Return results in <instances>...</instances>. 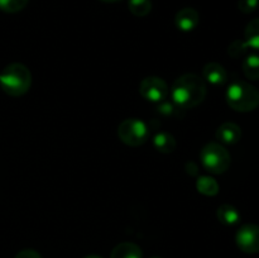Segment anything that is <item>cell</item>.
<instances>
[{
  "label": "cell",
  "instance_id": "cell-4",
  "mask_svg": "<svg viewBox=\"0 0 259 258\" xmlns=\"http://www.w3.org/2000/svg\"><path fill=\"white\" fill-rule=\"evenodd\" d=\"M200 159L204 168L214 175H222L227 172L232 163L229 152L219 143H207L201 149Z\"/></svg>",
  "mask_w": 259,
  "mask_h": 258
},
{
  "label": "cell",
  "instance_id": "cell-1",
  "mask_svg": "<svg viewBox=\"0 0 259 258\" xmlns=\"http://www.w3.org/2000/svg\"><path fill=\"white\" fill-rule=\"evenodd\" d=\"M207 88L204 78L195 73H185L174 82L171 96L180 109H192L206 98Z\"/></svg>",
  "mask_w": 259,
  "mask_h": 258
},
{
  "label": "cell",
  "instance_id": "cell-18",
  "mask_svg": "<svg viewBox=\"0 0 259 258\" xmlns=\"http://www.w3.org/2000/svg\"><path fill=\"white\" fill-rule=\"evenodd\" d=\"M29 0H0V10L5 13H18L27 7Z\"/></svg>",
  "mask_w": 259,
  "mask_h": 258
},
{
  "label": "cell",
  "instance_id": "cell-15",
  "mask_svg": "<svg viewBox=\"0 0 259 258\" xmlns=\"http://www.w3.org/2000/svg\"><path fill=\"white\" fill-rule=\"evenodd\" d=\"M196 189L205 196H215L219 192V184L210 176H200L196 181Z\"/></svg>",
  "mask_w": 259,
  "mask_h": 258
},
{
  "label": "cell",
  "instance_id": "cell-19",
  "mask_svg": "<svg viewBox=\"0 0 259 258\" xmlns=\"http://www.w3.org/2000/svg\"><path fill=\"white\" fill-rule=\"evenodd\" d=\"M247 46H245L244 40H234L232 45L228 48V53H229L232 57H239L243 53L247 51Z\"/></svg>",
  "mask_w": 259,
  "mask_h": 258
},
{
  "label": "cell",
  "instance_id": "cell-7",
  "mask_svg": "<svg viewBox=\"0 0 259 258\" xmlns=\"http://www.w3.org/2000/svg\"><path fill=\"white\" fill-rule=\"evenodd\" d=\"M235 243L244 253L259 252V225L245 224L235 234Z\"/></svg>",
  "mask_w": 259,
  "mask_h": 258
},
{
  "label": "cell",
  "instance_id": "cell-22",
  "mask_svg": "<svg viewBox=\"0 0 259 258\" xmlns=\"http://www.w3.org/2000/svg\"><path fill=\"white\" fill-rule=\"evenodd\" d=\"M85 258H103L100 255H96V254H90V255H86Z\"/></svg>",
  "mask_w": 259,
  "mask_h": 258
},
{
  "label": "cell",
  "instance_id": "cell-21",
  "mask_svg": "<svg viewBox=\"0 0 259 258\" xmlns=\"http://www.w3.org/2000/svg\"><path fill=\"white\" fill-rule=\"evenodd\" d=\"M15 258H42L39 253L34 249H23L15 255Z\"/></svg>",
  "mask_w": 259,
  "mask_h": 258
},
{
  "label": "cell",
  "instance_id": "cell-16",
  "mask_svg": "<svg viewBox=\"0 0 259 258\" xmlns=\"http://www.w3.org/2000/svg\"><path fill=\"white\" fill-rule=\"evenodd\" d=\"M243 72L249 80H259V56L249 55L243 61Z\"/></svg>",
  "mask_w": 259,
  "mask_h": 258
},
{
  "label": "cell",
  "instance_id": "cell-14",
  "mask_svg": "<svg viewBox=\"0 0 259 258\" xmlns=\"http://www.w3.org/2000/svg\"><path fill=\"white\" fill-rule=\"evenodd\" d=\"M244 43L247 47L259 51V18L250 20L244 30Z\"/></svg>",
  "mask_w": 259,
  "mask_h": 258
},
{
  "label": "cell",
  "instance_id": "cell-5",
  "mask_svg": "<svg viewBox=\"0 0 259 258\" xmlns=\"http://www.w3.org/2000/svg\"><path fill=\"white\" fill-rule=\"evenodd\" d=\"M118 136L123 143L131 147L142 146L149 137V131L143 120L129 118L121 121L118 126Z\"/></svg>",
  "mask_w": 259,
  "mask_h": 258
},
{
  "label": "cell",
  "instance_id": "cell-3",
  "mask_svg": "<svg viewBox=\"0 0 259 258\" xmlns=\"http://www.w3.org/2000/svg\"><path fill=\"white\" fill-rule=\"evenodd\" d=\"M227 103L233 110L248 113L259 106V91L255 86L244 81L230 83L227 90Z\"/></svg>",
  "mask_w": 259,
  "mask_h": 258
},
{
  "label": "cell",
  "instance_id": "cell-8",
  "mask_svg": "<svg viewBox=\"0 0 259 258\" xmlns=\"http://www.w3.org/2000/svg\"><path fill=\"white\" fill-rule=\"evenodd\" d=\"M199 13L194 8H184L175 17V24L182 32H191L199 24Z\"/></svg>",
  "mask_w": 259,
  "mask_h": 258
},
{
  "label": "cell",
  "instance_id": "cell-2",
  "mask_svg": "<svg viewBox=\"0 0 259 258\" xmlns=\"http://www.w3.org/2000/svg\"><path fill=\"white\" fill-rule=\"evenodd\" d=\"M32 75L23 63H10L0 73V88L10 96H22L30 89Z\"/></svg>",
  "mask_w": 259,
  "mask_h": 258
},
{
  "label": "cell",
  "instance_id": "cell-12",
  "mask_svg": "<svg viewBox=\"0 0 259 258\" xmlns=\"http://www.w3.org/2000/svg\"><path fill=\"white\" fill-rule=\"evenodd\" d=\"M217 217L219 219V222L223 223L224 225H235L240 220V214L237 207L229 204L220 205L218 207Z\"/></svg>",
  "mask_w": 259,
  "mask_h": 258
},
{
  "label": "cell",
  "instance_id": "cell-17",
  "mask_svg": "<svg viewBox=\"0 0 259 258\" xmlns=\"http://www.w3.org/2000/svg\"><path fill=\"white\" fill-rule=\"evenodd\" d=\"M129 10L136 17H146L152 10L151 0H129Z\"/></svg>",
  "mask_w": 259,
  "mask_h": 258
},
{
  "label": "cell",
  "instance_id": "cell-9",
  "mask_svg": "<svg viewBox=\"0 0 259 258\" xmlns=\"http://www.w3.org/2000/svg\"><path fill=\"white\" fill-rule=\"evenodd\" d=\"M218 141H220L224 144H235L240 141L242 138V129L238 124L232 123V121H227V123L222 124L219 128L217 129Z\"/></svg>",
  "mask_w": 259,
  "mask_h": 258
},
{
  "label": "cell",
  "instance_id": "cell-6",
  "mask_svg": "<svg viewBox=\"0 0 259 258\" xmlns=\"http://www.w3.org/2000/svg\"><path fill=\"white\" fill-rule=\"evenodd\" d=\"M139 93L146 100L152 103H161L168 95V86L161 77L148 76L141 81Z\"/></svg>",
  "mask_w": 259,
  "mask_h": 258
},
{
  "label": "cell",
  "instance_id": "cell-10",
  "mask_svg": "<svg viewBox=\"0 0 259 258\" xmlns=\"http://www.w3.org/2000/svg\"><path fill=\"white\" fill-rule=\"evenodd\" d=\"M202 76H204V81L214 86L224 85L228 78L225 68L217 62H210L205 65L204 70H202Z\"/></svg>",
  "mask_w": 259,
  "mask_h": 258
},
{
  "label": "cell",
  "instance_id": "cell-20",
  "mask_svg": "<svg viewBox=\"0 0 259 258\" xmlns=\"http://www.w3.org/2000/svg\"><path fill=\"white\" fill-rule=\"evenodd\" d=\"M259 5V0H239L238 2V8L240 12L245 13V14H250L254 12Z\"/></svg>",
  "mask_w": 259,
  "mask_h": 258
},
{
  "label": "cell",
  "instance_id": "cell-24",
  "mask_svg": "<svg viewBox=\"0 0 259 258\" xmlns=\"http://www.w3.org/2000/svg\"><path fill=\"white\" fill-rule=\"evenodd\" d=\"M152 258H161V257H152Z\"/></svg>",
  "mask_w": 259,
  "mask_h": 258
},
{
  "label": "cell",
  "instance_id": "cell-11",
  "mask_svg": "<svg viewBox=\"0 0 259 258\" xmlns=\"http://www.w3.org/2000/svg\"><path fill=\"white\" fill-rule=\"evenodd\" d=\"M143 253L137 244L131 242H124L116 245L111 252L110 258H142Z\"/></svg>",
  "mask_w": 259,
  "mask_h": 258
},
{
  "label": "cell",
  "instance_id": "cell-23",
  "mask_svg": "<svg viewBox=\"0 0 259 258\" xmlns=\"http://www.w3.org/2000/svg\"><path fill=\"white\" fill-rule=\"evenodd\" d=\"M100 2H104V3H116V2H119V0H100Z\"/></svg>",
  "mask_w": 259,
  "mask_h": 258
},
{
  "label": "cell",
  "instance_id": "cell-13",
  "mask_svg": "<svg viewBox=\"0 0 259 258\" xmlns=\"http://www.w3.org/2000/svg\"><path fill=\"white\" fill-rule=\"evenodd\" d=\"M154 148L161 153H172L176 149V139L172 134L166 133V132H161V133L156 134L153 139Z\"/></svg>",
  "mask_w": 259,
  "mask_h": 258
}]
</instances>
